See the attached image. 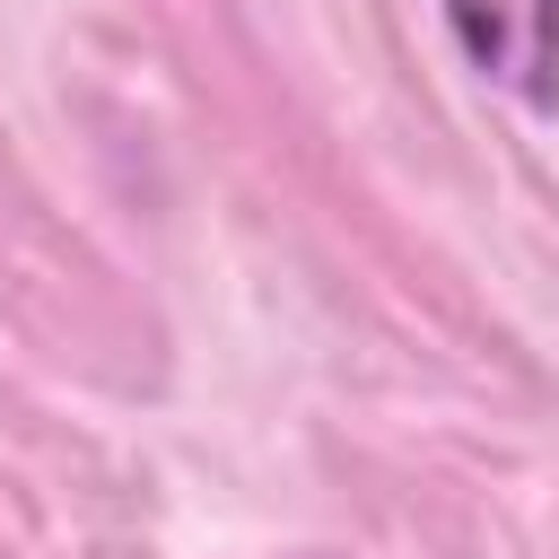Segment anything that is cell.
<instances>
[{
	"label": "cell",
	"instance_id": "obj_1",
	"mask_svg": "<svg viewBox=\"0 0 559 559\" xmlns=\"http://www.w3.org/2000/svg\"><path fill=\"white\" fill-rule=\"evenodd\" d=\"M463 70L498 87L515 114H559V0H437Z\"/></svg>",
	"mask_w": 559,
	"mask_h": 559
}]
</instances>
